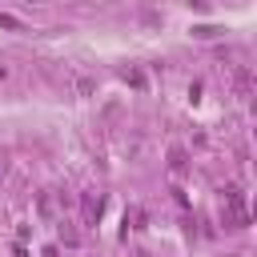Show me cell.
I'll return each mask as SVG.
<instances>
[{
    "label": "cell",
    "instance_id": "cell-1",
    "mask_svg": "<svg viewBox=\"0 0 257 257\" xmlns=\"http://www.w3.org/2000/svg\"><path fill=\"white\" fill-rule=\"evenodd\" d=\"M221 193H225V225H229V229H245V225H249V209H245L241 185H225Z\"/></svg>",
    "mask_w": 257,
    "mask_h": 257
},
{
    "label": "cell",
    "instance_id": "cell-2",
    "mask_svg": "<svg viewBox=\"0 0 257 257\" xmlns=\"http://www.w3.org/2000/svg\"><path fill=\"white\" fill-rule=\"evenodd\" d=\"M100 213H104V197H96V193H80V221H84V225H96Z\"/></svg>",
    "mask_w": 257,
    "mask_h": 257
},
{
    "label": "cell",
    "instance_id": "cell-3",
    "mask_svg": "<svg viewBox=\"0 0 257 257\" xmlns=\"http://www.w3.org/2000/svg\"><path fill=\"white\" fill-rule=\"evenodd\" d=\"M249 92H253V72L241 64V68H233V96L237 100H249Z\"/></svg>",
    "mask_w": 257,
    "mask_h": 257
},
{
    "label": "cell",
    "instance_id": "cell-4",
    "mask_svg": "<svg viewBox=\"0 0 257 257\" xmlns=\"http://www.w3.org/2000/svg\"><path fill=\"white\" fill-rule=\"evenodd\" d=\"M36 217H40V221H52V217H56V197H52V193H40V197H36Z\"/></svg>",
    "mask_w": 257,
    "mask_h": 257
},
{
    "label": "cell",
    "instance_id": "cell-5",
    "mask_svg": "<svg viewBox=\"0 0 257 257\" xmlns=\"http://www.w3.org/2000/svg\"><path fill=\"white\" fill-rule=\"evenodd\" d=\"M72 92H76V96H92V92H96V80H92V76H72Z\"/></svg>",
    "mask_w": 257,
    "mask_h": 257
},
{
    "label": "cell",
    "instance_id": "cell-6",
    "mask_svg": "<svg viewBox=\"0 0 257 257\" xmlns=\"http://www.w3.org/2000/svg\"><path fill=\"white\" fill-rule=\"evenodd\" d=\"M56 233H60V241H64L68 249H76V245H80V233L72 229V221H60V229H56Z\"/></svg>",
    "mask_w": 257,
    "mask_h": 257
},
{
    "label": "cell",
    "instance_id": "cell-7",
    "mask_svg": "<svg viewBox=\"0 0 257 257\" xmlns=\"http://www.w3.org/2000/svg\"><path fill=\"white\" fill-rule=\"evenodd\" d=\"M185 165H189V161H185V149H173V153H169V173H173V177H181V173H185Z\"/></svg>",
    "mask_w": 257,
    "mask_h": 257
},
{
    "label": "cell",
    "instance_id": "cell-8",
    "mask_svg": "<svg viewBox=\"0 0 257 257\" xmlns=\"http://www.w3.org/2000/svg\"><path fill=\"white\" fill-rule=\"evenodd\" d=\"M124 225H128V229H145V213H141V209H128Z\"/></svg>",
    "mask_w": 257,
    "mask_h": 257
},
{
    "label": "cell",
    "instance_id": "cell-9",
    "mask_svg": "<svg viewBox=\"0 0 257 257\" xmlns=\"http://www.w3.org/2000/svg\"><path fill=\"white\" fill-rule=\"evenodd\" d=\"M28 4H36V0H28Z\"/></svg>",
    "mask_w": 257,
    "mask_h": 257
}]
</instances>
